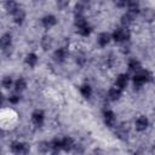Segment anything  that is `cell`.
I'll return each mask as SVG.
<instances>
[{"mask_svg":"<svg viewBox=\"0 0 155 155\" xmlns=\"http://www.w3.org/2000/svg\"><path fill=\"white\" fill-rule=\"evenodd\" d=\"M140 16H142L144 22L151 23L153 21H155V10L151 7H147V8L140 11Z\"/></svg>","mask_w":155,"mask_h":155,"instance_id":"obj_5","label":"cell"},{"mask_svg":"<svg viewBox=\"0 0 155 155\" xmlns=\"http://www.w3.org/2000/svg\"><path fill=\"white\" fill-rule=\"evenodd\" d=\"M79 2H81L82 5H85V6H86V5H88V4L91 2V0H80Z\"/></svg>","mask_w":155,"mask_h":155,"instance_id":"obj_32","label":"cell"},{"mask_svg":"<svg viewBox=\"0 0 155 155\" xmlns=\"http://www.w3.org/2000/svg\"><path fill=\"white\" fill-rule=\"evenodd\" d=\"M74 147H75V144H74L73 138H70V137H64V138L62 139V149H63L64 151H70Z\"/></svg>","mask_w":155,"mask_h":155,"instance_id":"obj_17","label":"cell"},{"mask_svg":"<svg viewBox=\"0 0 155 155\" xmlns=\"http://www.w3.org/2000/svg\"><path fill=\"white\" fill-rule=\"evenodd\" d=\"M116 7H125L127 5V0H114Z\"/></svg>","mask_w":155,"mask_h":155,"instance_id":"obj_30","label":"cell"},{"mask_svg":"<svg viewBox=\"0 0 155 155\" xmlns=\"http://www.w3.org/2000/svg\"><path fill=\"white\" fill-rule=\"evenodd\" d=\"M130 38H131V33L127 27L117 28L116 30H114V33L111 35V39L116 42H126L130 40Z\"/></svg>","mask_w":155,"mask_h":155,"instance_id":"obj_2","label":"cell"},{"mask_svg":"<svg viewBox=\"0 0 155 155\" xmlns=\"http://www.w3.org/2000/svg\"><path fill=\"white\" fill-rule=\"evenodd\" d=\"M51 151L52 153H59L62 149V140L59 139H53L51 143Z\"/></svg>","mask_w":155,"mask_h":155,"instance_id":"obj_24","label":"cell"},{"mask_svg":"<svg viewBox=\"0 0 155 155\" xmlns=\"http://www.w3.org/2000/svg\"><path fill=\"white\" fill-rule=\"evenodd\" d=\"M41 23L45 29H51L52 27H54L57 24V18L53 15H47L41 19Z\"/></svg>","mask_w":155,"mask_h":155,"instance_id":"obj_8","label":"cell"},{"mask_svg":"<svg viewBox=\"0 0 155 155\" xmlns=\"http://www.w3.org/2000/svg\"><path fill=\"white\" fill-rule=\"evenodd\" d=\"M85 56L82 54V53H80V54H78L76 56V63L79 64V65H84V63H85Z\"/></svg>","mask_w":155,"mask_h":155,"instance_id":"obj_29","label":"cell"},{"mask_svg":"<svg viewBox=\"0 0 155 155\" xmlns=\"http://www.w3.org/2000/svg\"><path fill=\"white\" fill-rule=\"evenodd\" d=\"M12 84H13V81H12V78H11V76H4L2 80H1V85H2V87L6 88V90H8V88L12 86Z\"/></svg>","mask_w":155,"mask_h":155,"instance_id":"obj_25","label":"cell"},{"mask_svg":"<svg viewBox=\"0 0 155 155\" xmlns=\"http://www.w3.org/2000/svg\"><path fill=\"white\" fill-rule=\"evenodd\" d=\"M103 119H104V124L108 126V127H114L115 122H116V117H115V114L114 111L111 110H105L103 113Z\"/></svg>","mask_w":155,"mask_h":155,"instance_id":"obj_7","label":"cell"},{"mask_svg":"<svg viewBox=\"0 0 155 155\" xmlns=\"http://www.w3.org/2000/svg\"><path fill=\"white\" fill-rule=\"evenodd\" d=\"M25 63H27L29 67L34 68V67L36 65V63H38V56H36L35 53H28V54L25 56Z\"/></svg>","mask_w":155,"mask_h":155,"instance_id":"obj_21","label":"cell"},{"mask_svg":"<svg viewBox=\"0 0 155 155\" xmlns=\"http://www.w3.org/2000/svg\"><path fill=\"white\" fill-rule=\"evenodd\" d=\"M27 88V81L23 78H19L15 81V91L16 92H22Z\"/></svg>","mask_w":155,"mask_h":155,"instance_id":"obj_19","label":"cell"},{"mask_svg":"<svg viewBox=\"0 0 155 155\" xmlns=\"http://www.w3.org/2000/svg\"><path fill=\"white\" fill-rule=\"evenodd\" d=\"M110 40H111V36H110L108 33H101V34L98 35L97 42H98L99 46L104 47V46H107V45L110 42Z\"/></svg>","mask_w":155,"mask_h":155,"instance_id":"obj_16","label":"cell"},{"mask_svg":"<svg viewBox=\"0 0 155 155\" xmlns=\"http://www.w3.org/2000/svg\"><path fill=\"white\" fill-rule=\"evenodd\" d=\"M140 63H139V61H137V59H130L128 61V69L131 70V71H138V70H140Z\"/></svg>","mask_w":155,"mask_h":155,"instance_id":"obj_23","label":"cell"},{"mask_svg":"<svg viewBox=\"0 0 155 155\" xmlns=\"http://www.w3.org/2000/svg\"><path fill=\"white\" fill-rule=\"evenodd\" d=\"M127 81H128V76L126 74H120L115 80V86H117L119 88L124 90L127 86Z\"/></svg>","mask_w":155,"mask_h":155,"instance_id":"obj_15","label":"cell"},{"mask_svg":"<svg viewBox=\"0 0 155 155\" xmlns=\"http://www.w3.org/2000/svg\"><path fill=\"white\" fill-rule=\"evenodd\" d=\"M84 11H85V5H82L81 2H78L74 7V16L84 15Z\"/></svg>","mask_w":155,"mask_h":155,"instance_id":"obj_27","label":"cell"},{"mask_svg":"<svg viewBox=\"0 0 155 155\" xmlns=\"http://www.w3.org/2000/svg\"><path fill=\"white\" fill-rule=\"evenodd\" d=\"M134 126H136V130L139 131V132L145 131L147 127L149 126V120H148V117L144 116V115L138 116L137 120H136V122H134Z\"/></svg>","mask_w":155,"mask_h":155,"instance_id":"obj_4","label":"cell"},{"mask_svg":"<svg viewBox=\"0 0 155 155\" xmlns=\"http://www.w3.org/2000/svg\"><path fill=\"white\" fill-rule=\"evenodd\" d=\"M153 81V74L148 70H144V69H140L138 71L134 73V76H133V85L136 88H140L145 82H150Z\"/></svg>","mask_w":155,"mask_h":155,"instance_id":"obj_1","label":"cell"},{"mask_svg":"<svg viewBox=\"0 0 155 155\" xmlns=\"http://www.w3.org/2000/svg\"><path fill=\"white\" fill-rule=\"evenodd\" d=\"M44 120H45V114L42 110H35L33 114H31V121L35 126L38 127H41L42 124H44Z\"/></svg>","mask_w":155,"mask_h":155,"instance_id":"obj_6","label":"cell"},{"mask_svg":"<svg viewBox=\"0 0 155 155\" xmlns=\"http://www.w3.org/2000/svg\"><path fill=\"white\" fill-rule=\"evenodd\" d=\"M137 16L136 15H133V13H131V12H126V13H124L122 15V17H121V24L124 25V27H127L128 28V25L133 22V19L136 18Z\"/></svg>","mask_w":155,"mask_h":155,"instance_id":"obj_13","label":"cell"},{"mask_svg":"<svg viewBox=\"0 0 155 155\" xmlns=\"http://www.w3.org/2000/svg\"><path fill=\"white\" fill-rule=\"evenodd\" d=\"M18 8H19V6H18V4L16 2V0H6V1H5V10H6L8 13L13 15Z\"/></svg>","mask_w":155,"mask_h":155,"instance_id":"obj_14","label":"cell"},{"mask_svg":"<svg viewBox=\"0 0 155 155\" xmlns=\"http://www.w3.org/2000/svg\"><path fill=\"white\" fill-rule=\"evenodd\" d=\"M11 44H12V36H11V34L10 33H5L1 36V39H0V46H1V48L4 51L7 50V48L11 47Z\"/></svg>","mask_w":155,"mask_h":155,"instance_id":"obj_10","label":"cell"},{"mask_svg":"<svg viewBox=\"0 0 155 155\" xmlns=\"http://www.w3.org/2000/svg\"><path fill=\"white\" fill-rule=\"evenodd\" d=\"M38 149L40 153H48L51 151V144L47 142H42L40 143V145H38Z\"/></svg>","mask_w":155,"mask_h":155,"instance_id":"obj_26","label":"cell"},{"mask_svg":"<svg viewBox=\"0 0 155 155\" xmlns=\"http://www.w3.org/2000/svg\"><path fill=\"white\" fill-rule=\"evenodd\" d=\"M121 94H122V90L119 88L117 86H114V87H111V88L108 91V98H109L110 101H113V102L120 99Z\"/></svg>","mask_w":155,"mask_h":155,"instance_id":"obj_9","label":"cell"},{"mask_svg":"<svg viewBox=\"0 0 155 155\" xmlns=\"http://www.w3.org/2000/svg\"><path fill=\"white\" fill-rule=\"evenodd\" d=\"M80 93H81V96H82L84 98L88 99V98L91 97V94H92V88H91V86H90V85H82V86L80 87Z\"/></svg>","mask_w":155,"mask_h":155,"instance_id":"obj_22","label":"cell"},{"mask_svg":"<svg viewBox=\"0 0 155 155\" xmlns=\"http://www.w3.org/2000/svg\"><path fill=\"white\" fill-rule=\"evenodd\" d=\"M12 16H13V21H15V23L18 24V25H21V24L24 22V19H25V11H24L23 8L19 7Z\"/></svg>","mask_w":155,"mask_h":155,"instance_id":"obj_12","label":"cell"},{"mask_svg":"<svg viewBox=\"0 0 155 155\" xmlns=\"http://www.w3.org/2000/svg\"><path fill=\"white\" fill-rule=\"evenodd\" d=\"M8 101H10V103H12V104H17V103L19 102V96L12 94V96L8 97Z\"/></svg>","mask_w":155,"mask_h":155,"instance_id":"obj_31","label":"cell"},{"mask_svg":"<svg viewBox=\"0 0 155 155\" xmlns=\"http://www.w3.org/2000/svg\"><path fill=\"white\" fill-rule=\"evenodd\" d=\"M52 44H53V40H52L51 36H48V35L42 36V39H41V47H42L45 51L50 50V48L52 47Z\"/></svg>","mask_w":155,"mask_h":155,"instance_id":"obj_20","label":"cell"},{"mask_svg":"<svg viewBox=\"0 0 155 155\" xmlns=\"http://www.w3.org/2000/svg\"><path fill=\"white\" fill-rule=\"evenodd\" d=\"M69 4H70V0H57V7H58L59 10L65 8Z\"/></svg>","mask_w":155,"mask_h":155,"instance_id":"obj_28","label":"cell"},{"mask_svg":"<svg viewBox=\"0 0 155 155\" xmlns=\"http://www.w3.org/2000/svg\"><path fill=\"white\" fill-rule=\"evenodd\" d=\"M76 31L82 36H88L91 34V31H92V28L90 27L88 23H85V24H82L80 27H76Z\"/></svg>","mask_w":155,"mask_h":155,"instance_id":"obj_18","label":"cell"},{"mask_svg":"<svg viewBox=\"0 0 155 155\" xmlns=\"http://www.w3.org/2000/svg\"><path fill=\"white\" fill-rule=\"evenodd\" d=\"M67 54H68L67 50H65L64 47H61V48H58V50H56V51H54V53H53V58H54V61H56V62L62 63V62H64V61H65Z\"/></svg>","mask_w":155,"mask_h":155,"instance_id":"obj_11","label":"cell"},{"mask_svg":"<svg viewBox=\"0 0 155 155\" xmlns=\"http://www.w3.org/2000/svg\"><path fill=\"white\" fill-rule=\"evenodd\" d=\"M11 151L15 154H28L30 151V145L23 142H13L11 144Z\"/></svg>","mask_w":155,"mask_h":155,"instance_id":"obj_3","label":"cell"}]
</instances>
